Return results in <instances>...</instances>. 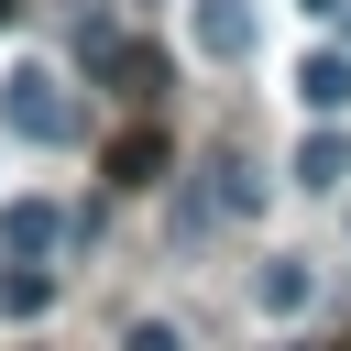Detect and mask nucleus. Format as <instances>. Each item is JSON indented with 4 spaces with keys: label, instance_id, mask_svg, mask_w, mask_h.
I'll return each instance as SVG.
<instances>
[{
    "label": "nucleus",
    "instance_id": "1",
    "mask_svg": "<svg viewBox=\"0 0 351 351\" xmlns=\"http://www.w3.org/2000/svg\"><path fill=\"white\" fill-rule=\"evenodd\" d=\"M0 121H11L22 143H77V132H88V99H77L55 66H11V77H0Z\"/></svg>",
    "mask_w": 351,
    "mask_h": 351
},
{
    "label": "nucleus",
    "instance_id": "2",
    "mask_svg": "<svg viewBox=\"0 0 351 351\" xmlns=\"http://www.w3.org/2000/svg\"><path fill=\"white\" fill-rule=\"evenodd\" d=\"M252 208H263V176H252L241 154H208V165H197V186L176 197V230L197 241L208 219H252Z\"/></svg>",
    "mask_w": 351,
    "mask_h": 351
},
{
    "label": "nucleus",
    "instance_id": "3",
    "mask_svg": "<svg viewBox=\"0 0 351 351\" xmlns=\"http://www.w3.org/2000/svg\"><path fill=\"white\" fill-rule=\"evenodd\" d=\"M186 33H197V55H208V66H241L263 22H252V0H186Z\"/></svg>",
    "mask_w": 351,
    "mask_h": 351
},
{
    "label": "nucleus",
    "instance_id": "4",
    "mask_svg": "<svg viewBox=\"0 0 351 351\" xmlns=\"http://www.w3.org/2000/svg\"><path fill=\"white\" fill-rule=\"evenodd\" d=\"M55 241H66V208H55V197H11V208H0V252H11V263L55 252Z\"/></svg>",
    "mask_w": 351,
    "mask_h": 351
},
{
    "label": "nucleus",
    "instance_id": "5",
    "mask_svg": "<svg viewBox=\"0 0 351 351\" xmlns=\"http://www.w3.org/2000/svg\"><path fill=\"white\" fill-rule=\"evenodd\" d=\"M296 99H307L318 121H329V110H351V55H340V44H318V55L296 66Z\"/></svg>",
    "mask_w": 351,
    "mask_h": 351
},
{
    "label": "nucleus",
    "instance_id": "6",
    "mask_svg": "<svg viewBox=\"0 0 351 351\" xmlns=\"http://www.w3.org/2000/svg\"><path fill=\"white\" fill-rule=\"evenodd\" d=\"M110 186H165V132H154V121L110 143Z\"/></svg>",
    "mask_w": 351,
    "mask_h": 351
},
{
    "label": "nucleus",
    "instance_id": "7",
    "mask_svg": "<svg viewBox=\"0 0 351 351\" xmlns=\"http://www.w3.org/2000/svg\"><path fill=\"white\" fill-rule=\"evenodd\" d=\"M340 176H351V143H340V132L318 121V132L296 143V186H340Z\"/></svg>",
    "mask_w": 351,
    "mask_h": 351
},
{
    "label": "nucleus",
    "instance_id": "8",
    "mask_svg": "<svg viewBox=\"0 0 351 351\" xmlns=\"http://www.w3.org/2000/svg\"><path fill=\"white\" fill-rule=\"evenodd\" d=\"M44 307H55V274L44 263H11L0 274V318H44Z\"/></svg>",
    "mask_w": 351,
    "mask_h": 351
},
{
    "label": "nucleus",
    "instance_id": "9",
    "mask_svg": "<svg viewBox=\"0 0 351 351\" xmlns=\"http://www.w3.org/2000/svg\"><path fill=\"white\" fill-rule=\"evenodd\" d=\"M252 296H263L274 318H296V307L318 296V274H307V263H263V274H252Z\"/></svg>",
    "mask_w": 351,
    "mask_h": 351
},
{
    "label": "nucleus",
    "instance_id": "10",
    "mask_svg": "<svg viewBox=\"0 0 351 351\" xmlns=\"http://www.w3.org/2000/svg\"><path fill=\"white\" fill-rule=\"evenodd\" d=\"M121 351H186V329H176V318H132V329H121Z\"/></svg>",
    "mask_w": 351,
    "mask_h": 351
},
{
    "label": "nucleus",
    "instance_id": "11",
    "mask_svg": "<svg viewBox=\"0 0 351 351\" xmlns=\"http://www.w3.org/2000/svg\"><path fill=\"white\" fill-rule=\"evenodd\" d=\"M296 11H340V0H296Z\"/></svg>",
    "mask_w": 351,
    "mask_h": 351
},
{
    "label": "nucleus",
    "instance_id": "12",
    "mask_svg": "<svg viewBox=\"0 0 351 351\" xmlns=\"http://www.w3.org/2000/svg\"><path fill=\"white\" fill-rule=\"evenodd\" d=\"M0 22H22V0H0Z\"/></svg>",
    "mask_w": 351,
    "mask_h": 351
},
{
    "label": "nucleus",
    "instance_id": "13",
    "mask_svg": "<svg viewBox=\"0 0 351 351\" xmlns=\"http://www.w3.org/2000/svg\"><path fill=\"white\" fill-rule=\"evenodd\" d=\"M340 351H351V340H340Z\"/></svg>",
    "mask_w": 351,
    "mask_h": 351
}]
</instances>
